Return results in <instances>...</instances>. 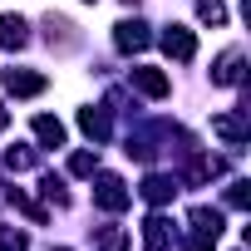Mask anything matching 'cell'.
I'll list each match as a JSON object with an SVG mask.
<instances>
[{
  "label": "cell",
  "mask_w": 251,
  "mask_h": 251,
  "mask_svg": "<svg viewBox=\"0 0 251 251\" xmlns=\"http://www.w3.org/2000/svg\"><path fill=\"white\" fill-rule=\"evenodd\" d=\"M69 173H74V177H89V173H94V153H74V158H69Z\"/></svg>",
  "instance_id": "17"
},
{
  "label": "cell",
  "mask_w": 251,
  "mask_h": 251,
  "mask_svg": "<svg viewBox=\"0 0 251 251\" xmlns=\"http://www.w3.org/2000/svg\"><path fill=\"white\" fill-rule=\"evenodd\" d=\"M246 197H251L246 182H231V207H246Z\"/></svg>",
  "instance_id": "18"
},
{
  "label": "cell",
  "mask_w": 251,
  "mask_h": 251,
  "mask_svg": "<svg viewBox=\"0 0 251 251\" xmlns=\"http://www.w3.org/2000/svg\"><path fill=\"white\" fill-rule=\"evenodd\" d=\"M163 241H168V222L153 217V222H148V251H163Z\"/></svg>",
  "instance_id": "15"
},
{
  "label": "cell",
  "mask_w": 251,
  "mask_h": 251,
  "mask_svg": "<svg viewBox=\"0 0 251 251\" xmlns=\"http://www.w3.org/2000/svg\"><path fill=\"white\" fill-rule=\"evenodd\" d=\"M163 50H168L173 59H192V54H197V40H192V30L168 25V30H163Z\"/></svg>",
  "instance_id": "4"
},
{
  "label": "cell",
  "mask_w": 251,
  "mask_h": 251,
  "mask_svg": "<svg viewBox=\"0 0 251 251\" xmlns=\"http://www.w3.org/2000/svg\"><path fill=\"white\" fill-rule=\"evenodd\" d=\"M217 133H222L226 143H241V138H246V118H241V113H226V118H217Z\"/></svg>",
  "instance_id": "10"
},
{
  "label": "cell",
  "mask_w": 251,
  "mask_h": 251,
  "mask_svg": "<svg viewBox=\"0 0 251 251\" xmlns=\"http://www.w3.org/2000/svg\"><path fill=\"white\" fill-rule=\"evenodd\" d=\"M123 246H128V231H113V226H108V231L99 236V251H123Z\"/></svg>",
  "instance_id": "16"
},
{
  "label": "cell",
  "mask_w": 251,
  "mask_h": 251,
  "mask_svg": "<svg viewBox=\"0 0 251 251\" xmlns=\"http://www.w3.org/2000/svg\"><path fill=\"white\" fill-rule=\"evenodd\" d=\"M113 45H118L123 54L148 50V25H138V20H123V25H113Z\"/></svg>",
  "instance_id": "3"
},
{
  "label": "cell",
  "mask_w": 251,
  "mask_h": 251,
  "mask_svg": "<svg viewBox=\"0 0 251 251\" xmlns=\"http://www.w3.org/2000/svg\"><path fill=\"white\" fill-rule=\"evenodd\" d=\"M212 79H217V84H236V79H241V54H222V64H217Z\"/></svg>",
  "instance_id": "12"
},
{
  "label": "cell",
  "mask_w": 251,
  "mask_h": 251,
  "mask_svg": "<svg viewBox=\"0 0 251 251\" xmlns=\"http://www.w3.org/2000/svg\"><path fill=\"white\" fill-rule=\"evenodd\" d=\"M5 89H10L15 99H35V94H45V74H30V69H10V74H5Z\"/></svg>",
  "instance_id": "5"
},
{
  "label": "cell",
  "mask_w": 251,
  "mask_h": 251,
  "mask_svg": "<svg viewBox=\"0 0 251 251\" xmlns=\"http://www.w3.org/2000/svg\"><path fill=\"white\" fill-rule=\"evenodd\" d=\"M25 20L20 15H0V45H5V50H25Z\"/></svg>",
  "instance_id": "7"
},
{
  "label": "cell",
  "mask_w": 251,
  "mask_h": 251,
  "mask_svg": "<svg viewBox=\"0 0 251 251\" xmlns=\"http://www.w3.org/2000/svg\"><path fill=\"white\" fill-rule=\"evenodd\" d=\"M5 123H10V113H5V108H0V128H5Z\"/></svg>",
  "instance_id": "19"
},
{
  "label": "cell",
  "mask_w": 251,
  "mask_h": 251,
  "mask_svg": "<svg viewBox=\"0 0 251 251\" xmlns=\"http://www.w3.org/2000/svg\"><path fill=\"white\" fill-rule=\"evenodd\" d=\"M79 128H84L94 143H103V138H108V113H103V108H84V113H79Z\"/></svg>",
  "instance_id": "8"
},
{
  "label": "cell",
  "mask_w": 251,
  "mask_h": 251,
  "mask_svg": "<svg viewBox=\"0 0 251 251\" xmlns=\"http://www.w3.org/2000/svg\"><path fill=\"white\" fill-rule=\"evenodd\" d=\"M94 202H99L103 212H123V207H128V187H123V177L103 173V177H99V187H94Z\"/></svg>",
  "instance_id": "2"
},
{
  "label": "cell",
  "mask_w": 251,
  "mask_h": 251,
  "mask_svg": "<svg viewBox=\"0 0 251 251\" xmlns=\"http://www.w3.org/2000/svg\"><path fill=\"white\" fill-rule=\"evenodd\" d=\"M35 138H40V143H50V148H59V143H64V123H59V118H50V113H40V118H35Z\"/></svg>",
  "instance_id": "9"
},
{
  "label": "cell",
  "mask_w": 251,
  "mask_h": 251,
  "mask_svg": "<svg viewBox=\"0 0 251 251\" xmlns=\"http://www.w3.org/2000/svg\"><path fill=\"white\" fill-rule=\"evenodd\" d=\"M133 89L148 94V99H163L168 94V74L163 69H133Z\"/></svg>",
  "instance_id": "6"
},
{
  "label": "cell",
  "mask_w": 251,
  "mask_h": 251,
  "mask_svg": "<svg viewBox=\"0 0 251 251\" xmlns=\"http://www.w3.org/2000/svg\"><path fill=\"white\" fill-rule=\"evenodd\" d=\"M217 236H222V212L197 207V212H192V241H187V251H212Z\"/></svg>",
  "instance_id": "1"
},
{
  "label": "cell",
  "mask_w": 251,
  "mask_h": 251,
  "mask_svg": "<svg viewBox=\"0 0 251 251\" xmlns=\"http://www.w3.org/2000/svg\"><path fill=\"white\" fill-rule=\"evenodd\" d=\"M197 15H202L207 25H222V20H226V5H222V0H197Z\"/></svg>",
  "instance_id": "13"
},
{
  "label": "cell",
  "mask_w": 251,
  "mask_h": 251,
  "mask_svg": "<svg viewBox=\"0 0 251 251\" xmlns=\"http://www.w3.org/2000/svg\"><path fill=\"white\" fill-rule=\"evenodd\" d=\"M173 192H177V187H173V177H148V182H143V197H148V202H158V207H163Z\"/></svg>",
  "instance_id": "11"
},
{
  "label": "cell",
  "mask_w": 251,
  "mask_h": 251,
  "mask_svg": "<svg viewBox=\"0 0 251 251\" xmlns=\"http://www.w3.org/2000/svg\"><path fill=\"white\" fill-rule=\"evenodd\" d=\"M5 168H10V173H25V168H35V153H30V148H10V153H5Z\"/></svg>",
  "instance_id": "14"
}]
</instances>
